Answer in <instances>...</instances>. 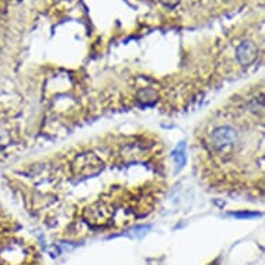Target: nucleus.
Segmentation results:
<instances>
[{
	"label": "nucleus",
	"instance_id": "1",
	"mask_svg": "<svg viewBox=\"0 0 265 265\" xmlns=\"http://www.w3.org/2000/svg\"><path fill=\"white\" fill-rule=\"evenodd\" d=\"M257 47L253 42H244L240 46L237 47V60L240 61L242 65H249L256 60L257 57Z\"/></svg>",
	"mask_w": 265,
	"mask_h": 265
}]
</instances>
